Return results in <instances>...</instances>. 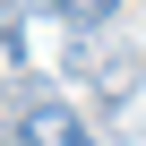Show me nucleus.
<instances>
[{
  "instance_id": "f257e3e1",
  "label": "nucleus",
  "mask_w": 146,
  "mask_h": 146,
  "mask_svg": "<svg viewBox=\"0 0 146 146\" xmlns=\"http://www.w3.org/2000/svg\"><path fill=\"white\" fill-rule=\"evenodd\" d=\"M17 146H95V129L69 112L60 95H35V103L17 112Z\"/></svg>"
},
{
  "instance_id": "f03ea898",
  "label": "nucleus",
  "mask_w": 146,
  "mask_h": 146,
  "mask_svg": "<svg viewBox=\"0 0 146 146\" xmlns=\"http://www.w3.org/2000/svg\"><path fill=\"white\" fill-rule=\"evenodd\" d=\"M69 69H95V43H78V52H69ZM103 86H112V103L137 86V60H103Z\"/></svg>"
},
{
  "instance_id": "7ed1b4c3",
  "label": "nucleus",
  "mask_w": 146,
  "mask_h": 146,
  "mask_svg": "<svg viewBox=\"0 0 146 146\" xmlns=\"http://www.w3.org/2000/svg\"><path fill=\"white\" fill-rule=\"evenodd\" d=\"M112 9L120 0H52V17H69V26H112Z\"/></svg>"
}]
</instances>
